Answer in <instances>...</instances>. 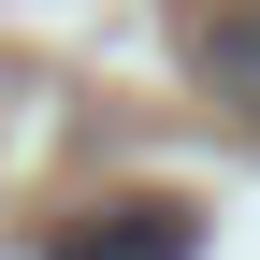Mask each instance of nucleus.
Segmentation results:
<instances>
[{"label": "nucleus", "mask_w": 260, "mask_h": 260, "mask_svg": "<svg viewBox=\"0 0 260 260\" xmlns=\"http://www.w3.org/2000/svg\"><path fill=\"white\" fill-rule=\"evenodd\" d=\"M58 260H188V217L174 203H102V217L58 232Z\"/></svg>", "instance_id": "nucleus-1"}, {"label": "nucleus", "mask_w": 260, "mask_h": 260, "mask_svg": "<svg viewBox=\"0 0 260 260\" xmlns=\"http://www.w3.org/2000/svg\"><path fill=\"white\" fill-rule=\"evenodd\" d=\"M203 87H217V102H232V116L260 130V0H246V15H217V29H203Z\"/></svg>", "instance_id": "nucleus-2"}]
</instances>
